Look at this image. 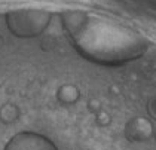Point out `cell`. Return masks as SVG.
<instances>
[{
    "label": "cell",
    "mask_w": 156,
    "mask_h": 150,
    "mask_svg": "<svg viewBox=\"0 0 156 150\" xmlns=\"http://www.w3.org/2000/svg\"><path fill=\"white\" fill-rule=\"evenodd\" d=\"M62 25L76 51L97 64L119 66L138 58L147 49V40L138 31L103 15L66 11Z\"/></svg>",
    "instance_id": "6da1fadb"
},
{
    "label": "cell",
    "mask_w": 156,
    "mask_h": 150,
    "mask_svg": "<svg viewBox=\"0 0 156 150\" xmlns=\"http://www.w3.org/2000/svg\"><path fill=\"white\" fill-rule=\"evenodd\" d=\"M51 12L40 8H20L6 13V25L13 36L31 39L40 36L51 23Z\"/></svg>",
    "instance_id": "7a4b0ae2"
},
{
    "label": "cell",
    "mask_w": 156,
    "mask_h": 150,
    "mask_svg": "<svg viewBox=\"0 0 156 150\" xmlns=\"http://www.w3.org/2000/svg\"><path fill=\"white\" fill-rule=\"evenodd\" d=\"M2 150H60L48 135L37 131H18L11 135Z\"/></svg>",
    "instance_id": "3957f363"
},
{
    "label": "cell",
    "mask_w": 156,
    "mask_h": 150,
    "mask_svg": "<svg viewBox=\"0 0 156 150\" xmlns=\"http://www.w3.org/2000/svg\"><path fill=\"white\" fill-rule=\"evenodd\" d=\"M123 132L126 140L131 143H146L155 135V128L147 117L135 116L126 122Z\"/></svg>",
    "instance_id": "277c9868"
},
{
    "label": "cell",
    "mask_w": 156,
    "mask_h": 150,
    "mask_svg": "<svg viewBox=\"0 0 156 150\" xmlns=\"http://www.w3.org/2000/svg\"><path fill=\"white\" fill-rule=\"evenodd\" d=\"M55 97H57L58 104L64 105V107H72V105H74L79 101L80 91H79V88L74 83H62V85L58 86V89L55 92Z\"/></svg>",
    "instance_id": "5b68a950"
},
{
    "label": "cell",
    "mask_w": 156,
    "mask_h": 150,
    "mask_svg": "<svg viewBox=\"0 0 156 150\" xmlns=\"http://www.w3.org/2000/svg\"><path fill=\"white\" fill-rule=\"evenodd\" d=\"M21 117V107L13 101L0 104V122L3 125H13Z\"/></svg>",
    "instance_id": "8992f818"
},
{
    "label": "cell",
    "mask_w": 156,
    "mask_h": 150,
    "mask_svg": "<svg viewBox=\"0 0 156 150\" xmlns=\"http://www.w3.org/2000/svg\"><path fill=\"white\" fill-rule=\"evenodd\" d=\"M97 117H95V122L98 127H103L106 128L110 125V122H112V117H110V115H108L106 110H100L98 113H97Z\"/></svg>",
    "instance_id": "52a82bcc"
},
{
    "label": "cell",
    "mask_w": 156,
    "mask_h": 150,
    "mask_svg": "<svg viewBox=\"0 0 156 150\" xmlns=\"http://www.w3.org/2000/svg\"><path fill=\"white\" fill-rule=\"evenodd\" d=\"M88 110L97 115V113L101 110V103H100V100H98V98H92V100H89V101H88Z\"/></svg>",
    "instance_id": "ba28073f"
},
{
    "label": "cell",
    "mask_w": 156,
    "mask_h": 150,
    "mask_svg": "<svg viewBox=\"0 0 156 150\" xmlns=\"http://www.w3.org/2000/svg\"><path fill=\"white\" fill-rule=\"evenodd\" d=\"M147 110H149V115L152 117L156 119V95L149 101V105H147Z\"/></svg>",
    "instance_id": "9c48e42d"
},
{
    "label": "cell",
    "mask_w": 156,
    "mask_h": 150,
    "mask_svg": "<svg viewBox=\"0 0 156 150\" xmlns=\"http://www.w3.org/2000/svg\"><path fill=\"white\" fill-rule=\"evenodd\" d=\"M153 137H155V138H156V129H155V135H153Z\"/></svg>",
    "instance_id": "30bf717a"
}]
</instances>
